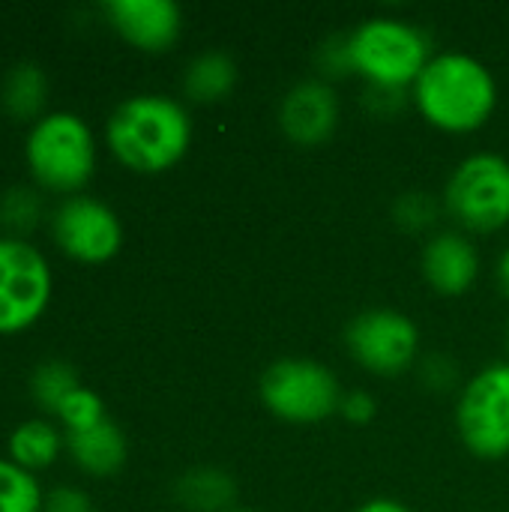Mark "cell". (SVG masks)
<instances>
[{
    "label": "cell",
    "mask_w": 509,
    "mask_h": 512,
    "mask_svg": "<svg viewBox=\"0 0 509 512\" xmlns=\"http://www.w3.org/2000/svg\"><path fill=\"white\" fill-rule=\"evenodd\" d=\"M105 144L135 174L174 168L192 144L189 111L162 93H138L120 102L105 123Z\"/></svg>",
    "instance_id": "obj_1"
},
{
    "label": "cell",
    "mask_w": 509,
    "mask_h": 512,
    "mask_svg": "<svg viewBox=\"0 0 509 512\" xmlns=\"http://www.w3.org/2000/svg\"><path fill=\"white\" fill-rule=\"evenodd\" d=\"M411 90L423 120L450 135L483 129L498 105V84L489 66L462 51L435 54Z\"/></svg>",
    "instance_id": "obj_2"
},
{
    "label": "cell",
    "mask_w": 509,
    "mask_h": 512,
    "mask_svg": "<svg viewBox=\"0 0 509 512\" xmlns=\"http://www.w3.org/2000/svg\"><path fill=\"white\" fill-rule=\"evenodd\" d=\"M354 72L378 90H399L417 84L420 72L432 60V48L426 33L402 18L375 15L357 24L348 36Z\"/></svg>",
    "instance_id": "obj_3"
},
{
    "label": "cell",
    "mask_w": 509,
    "mask_h": 512,
    "mask_svg": "<svg viewBox=\"0 0 509 512\" xmlns=\"http://www.w3.org/2000/svg\"><path fill=\"white\" fill-rule=\"evenodd\" d=\"M24 159L48 192H78L96 171V138L75 111H51L30 126Z\"/></svg>",
    "instance_id": "obj_4"
},
{
    "label": "cell",
    "mask_w": 509,
    "mask_h": 512,
    "mask_svg": "<svg viewBox=\"0 0 509 512\" xmlns=\"http://www.w3.org/2000/svg\"><path fill=\"white\" fill-rule=\"evenodd\" d=\"M258 396L273 417L309 426L333 417L345 393L333 369L324 363L309 357H285L267 366L258 381Z\"/></svg>",
    "instance_id": "obj_5"
},
{
    "label": "cell",
    "mask_w": 509,
    "mask_h": 512,
    "mask_svg": "<svg viewBox=\"0 0 509 512\" xmlns=\"http://www.w3.org/2000/svg\"><path fill=\"white\" fill-rule=\"evenodd\" d=\"M444 207L462 231L495 234L509 225V159L474 153L456 165L444 189Z\"/></svg>",
    "instance_id": "obj_6"
},
{
    "label": "cell",
    "mask_w": 509,
    "mask_h": 512,
    "mask_svg": "<svg viewBox=\"0 0 509 512\" xmlns=\"http://www.w3.org/2000/svg\"><path fill=\"white\" fill-rule=\"evenodd\" d=\"M456 429L468 453L483 462L509 456V363L480 369L459 396Z\"/></svg>",
    "instance_id": "obj_7"
},
{
    "label": "cell",
    "mask_w": 509,
    "mask_h": 512,
    "mask_svg": "<svg viewBox=\"0 0 509 512\" xmlns=\"http://www.w3.org/2000/svg\"><path fill=\"white\" fill-rule=\"evenodd\" d=\"M51 300V270L45 255L15 237L0 240V336L36 324Z\"/></svg>",
    "instance_id": "obj_8"
},
{
    "label": "cell",
    "mask_w": 509,
    "mask_h": 512,
    "mask_svg": "<svg viewBox=\"0 0 509 512\" xmlns=\"http://www.w3.org/2000/svg\"><path fill=\"white\" fill-rule=\"evenodd\" d=\"M345 348L372 375H402L417 363L420 330L399 309H366L345 327Z\"/></svg>",
    "instance_id": "obj_9"
},
{
    "label": "cell",
    "mask_w": 509,
    "mask_h": 512,
    "mask_svg": "<svg viewBox=\"0 0 509 512\" xmlns=\"http://www.w3.org/2000/svg\"><path fill=\"white\" fill-rule=\"evenodd\" d=\"M51 237L72 261L105 264L123 246V225L105 201L90 195H69L51 213Z\"/></svg>",
    "instance_id": "obj_10"
},
{
    "label": "cell",
    "mask_w": 509,
    "mask_h": 512,
    "mask_svg": "<svg viewBox=\"0 0 509 512\" xmlns=\"http://www.w3.org/2000/svg\"><path fill=\"white\" fill-rule=\"evenodd\" d=\"M342 105L330 81L306 78L294 84L279 105V129L297 147H321L339 129Z\"/></svg>",
    "instance_id": "obj_11"
},
{
    "label": "cell",
    "mask_w": 509,
    "mask_h": 512,
    "mask_svg": "<svg viewBox=\"0 0 509 512\" xmlns=\"http://www.w3.org/2000/svg\"><path fill=\"white\" fill-rule=\"evenodd\" d=\"M102 9L108 24L147 54L168 51L183 30V12L171 0H108Z\"/></svg>",
    "instance_id": "obj_12"
},
{
    "label": "cell",
    "mask_w": 509,
    "mask_h": 512,
    "mask_svg": "<svg viewBox=\"0 0 509 512\" xmlns=\"http://www.w3.org/2000/svg\"><path fill=\"white\" fill-rule=\"evenodd\" d=\"M423 279L441 297H462L480 279V252L462 231H441L423 249Z\"/></svg>",
    "instance_id": "obj_13"
},
{
    "label": "cell",
    "mask_w": 509,
    "mask_h": 512,
    "mask_svg": "<svg viewBox=\"0 0 509 512\" xmlns=\"http://www.w3.org/2000/svg\"><path fill=\"white\" fill-rule=\"evenodd\" d=\"M66 450L78 471L90 477H114L126 465V438L111 420H102L93 429L66 432Z\"/></svg>",
    "instance_id": "obj_14"
},
{
    "label": "cell",
    "mask_w": 509,
    "mask_h": 512,
    "mask_svg": "<svg viewBox=\"0 0 509 512\" xmlns=\"http://www.w3.org/2000/svg\"><path fill=\"white\" fill-rule=\"evenodd\" d=\"M48 99V78L39 63L21 60L15 63L0 84V108L9 120L27 123V120H42V108Z\"/></svg>",
    "instance_id": "obj_15"
},
{
    "label": "cell",
    "mask_w": 509,
    "mask_h": 512,
    "mask_svg": "<svg viewBox=\"0 0 509 512\" xmlns=\"http://www.w3.org/2000/svg\"><path fill=\"white\" fill-rule=\"evenodd\" d=\"M174 498L189 512H228L237 501V483L219 468H195L177 480Z\"/></svg>",
    "instance_id": "obj_16"
},
{
    "label": "cell",
    "mask_w": 509,
    "mask_h": 512,
    "mask_svg": "<svg viewBox=\"0 0 509 512\" xmlns=\"http://www.w3.org/2000/svg\"><path fill=\"white\" fill-rule=\"evenodd\" d=\"M234 87H237V63L225 51H204L183 72V93L201 105L225 99Z\"/></svg>",
    "instance_id": "obj_17"
},
{
    "label": "cell",
    "mask_w": 509,
    "mask_h": 512,
    "mask_svg": "<svg viewBox=\"0 0 509 512\" xmlns=\"http://www.w3.org/2000/svg\"><path fill=\"white\" fill-rule=\"evenodd\" d=\"M66 438L48 420H27L9 435V459L24 471H42L57 462Z\"/></svg>",
    "instance_id": "obj_18"
},
{
    "label": "cell",
    "mask_w": 509,
    "mask_h": 512,
    "mask_svg": "<svg viewBox=\"0 0 509 512\" xmlns=\"http://www.w3.org/2000/svg\"><path fill=\"white\" fill-rule=\"evenodd\" d=\"M75 387H81V384H78V375H75V369H72L69 363H63V360H45V363H39V366L33 369V375H30V396H33V402H36L42 411H48V414H57V408L63 405V399H66Z\"/></svg>",
    "instance_id": "obj_19"
},
{
    "label": "cell",
    "mask_w": 509,
    "mask_h": 512,
    "mask_svg": "<svg viewBox=\"0 0 509 512\" xmlns=\"http://www.w3.org/2000/svg\"><path fill=\"white\" fill-rule=\"evenodd\" d=\"M42 501L39 480L12 459H0V512H42Z\"/></svg>",
    "instance_id": "obj_20"
},
{
    "label": "cell",
    "mask_w": 509,
    "mask_h": 512,
    "mask_svg": "<svg viewBox=\"0 0 509 512\" xmlns=\"http://www.w3.org/2000/svg\"><path fill=\"white\" fill-rule=\"evenodd\" d=\"M42 219V198L30 186H12L0 198V225L9 231V237L24 240Z\"/></svg>",
    "instance_id": "obj_21"
},
{
    "label": "cell",
    "mask_w": 509,
    "mask_h": 512,
    "mask_svg": "<svg viewBox=\"0 0 509 512\" xmlns=\"http://www.w3.org/2000/svg\"><path fill=\"white\" fill-rule=\"evenodd\" d=\"M57 417L66 426V432H81V429H93L105 420V405L93 390L75 387L57 408Z\"/></svg>",
    "instance_id": "obj_22"
},
{
    "label": "cell",
    "mask_w": 509,
    "mask_h": 512,
    "mask_svg": "<svg viewBox=\"0 0 509 512\" xmlns=\"http://www.w3.org/2000/svg\"><path fill=\"white\" fill-rule=\"evenodd\" d=\"M393 219L402 231H429L438 222V201L426 192H405L393 207Z\"/></svg>",
    "instance_id": "obj_23"
},
{
    "label": "cell",
    "mask_w": 509,
    "mask_h": 512,
    "mask_svg": "<svg viewBox=\"0 0 509 512\" xmlns=\"http://www.w3.org/2000/svg\"><path fill=\"white\" fill-rule=\"evenodd\" d=\"M315 63L321 69L324 78H345L354 72V63H351V45H348V36H333L327 39L318 54H315Z\"/></svg>",
    "instance_id": "obj_24"
},
{
    "label": "cell",
    "mask_w": 509,
    "mask_h": 512,
    "mask_svg": "<svg viewBox=\"0 0 509 512\" xmlns=\"http://www.w3.org/2000/svg\"><path fill=\"white\" fill-rule=\"evenodd\" d=\"M42 512H96L93 501L87 492L75 489V486H57L45 495Z\"/></svg>",
    "instance_id": "obj_25"
},
{
    "label": "cell",
    "mask_w": 509,
    "mask_h": 512,
    "mask_svg": "<svg viewBox=\"0 0 509 512\" xmlns=\"http://www.w3.org/2000/svg\"><path fill=\"white\" fill-rule=\"evenodd\" d=\"M375 399L363 390H351L342 396V405H339V414L348 420V423H369L375 417Z\"/></svg>",
    "instance_id": "obj_26"
},
{
    "label": "cell",
    "mask_w": 509,
    "mask_h": 512,
    "mask_svg": "<svg viewBox=\"0 0 509 512\" xmlns=\"http://www.w3.org/2000/svg\"><path fill=\"white\" fill-rule=\"evenodd\" d=\"M357 512H411L405 504H399V501H393V498H372V501H366L363 507Z\"/></svg>",
    "instance_id": "obj_27"
},
{
    "label": "cell",
    "mask_w": 509,
    "mask_h": 512,
    "mask_svg": "<svg viewBox=\"0 0 509 512\" xmlns=\"http://www.w3.org/2000/svg\"><path fill=\"white\" fill-rule=\"evenodd\" d=\"M498 285H501V291L509 297V246L504 249V255L498 258Z\"/></svg>",
    "instance_id": "obj_28"
},
{
    "label": "cell",
    "mask_w": 509,
    "mask_h": 512,
    "mask_svg": "<svg viewBox=\"0 0 509 512\" xmlns=\"http://www.w3.org/2000/svg\"><path fill=\"white\" fill-rule=\"evenodd\" d=\"M228 512H252V510H237V507H234V510H228Z\"/></svg>",
    "instance_id": "obj_29"
},
{
    "label": "cell",
    "mask_w": 509,
    "mask_h": 512,
    "mask_svg": "<svg viewBox=\"0 0 509 512\" xmlns=\"http://www.w3.org/2000/svg\"><path fill=\"white\" fill-rule=\"evenodd\" d=\"M507 342H509V333H507Z\"/></svg>",
    "instance_id": "obj_30"
}]
</instances>
